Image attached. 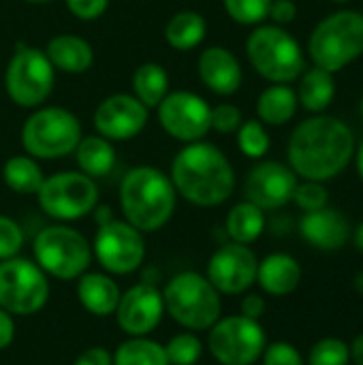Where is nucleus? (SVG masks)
Masks as SVG:
<instances>
[{
  "mask_svg": "<svg viewBox=\"0 0 363 365\" xmlns=\"http://www.w3.org/2000/svg\"><path fill=\"white\" fill-rule=\"evenodd\" d=\"M355 154V137L349 124L332 115H315L295 126L287 156L295 175L327 182L340 175Z\"/></svg>",
  "mask_w": 363,
  "mask_h": 365,
  "instance_id": "obj_1",
  "label": "nucleus"
},
{
  "mask_svg": "<svg viewBox=\"0 0 363 365\" xmlns=\"http://www.w3.org/2000/svg\"><path fill=\"white\" fill-rule=\"evenodd\" d=\"M171 182L180 197L197 207H216L235 190V171L220 148L208 141L186 143L171 160Z\"/></svg>",
  "mask_w": 363,
  "mask_h": 365,
  "instance_id": "obj_2",
  "label": "nucleus"
},
{
  "mask_svg": "<svg viewBox=\"0 0 363 365\" xmlns=\"http://www.w3.org/2000/svg\"><path fill=\"white\" fill-rule=\"evenodd\" d=\"M178 203V192L167 173L156 167L139 165L126 171L120 184V205L124 220L141 233L163 229Z\"/></svg>",
  "mask_w": 363,
  "mask_h": 365,
  "instance_id": "obj_3",
  "label": "nucleus"
},
{
  "mask_svg": "<svg viewBox=\"0 0 363 365\" xmlns=\"http://www.w3.org/2000/svg\"><path fill=\"white\" fill-rule=\"evenodd\" d=\"M315 66L338 73L363 53V13L344 9L317 24L308 41Z\"/></svg>",
  "mask_w": 363,
  "mask_h": 365,
  "instance_id": "obj_4",
  "label": "nucleus"
},
{
  "mask_svg": "<svg viewBox=\"0 0 363 365\" xmlns=\"http://www.w3.org/2000/svg\"><path fill=\"white\" fill-rule=\"evenodd\" d=\"M163 302L165 312L188 331H208L223 312L220 293L197 272L173 276L163 291Z\"/></svg>",
  "mask_w": 363,
  "mask_h": 365,
  "instance_id": "obj_5",
  "label": "nucleus"
},
{
  "mask_svg": "<svg viewBox=\"0 0 363 365\" xmlns=\"http://www.w3.org/2000/svg\"><path fill=\"white\" fill-rule=\"evenodd\" d=\"M246 53L252 68L272 83H291L306 71L300 43L276 24L255 28L246 41Z\"/></svg>",
  "mask_w": 363,
  "mask_h": 365,
  "instance_id": "obj_6",
  "label": "nucleus"
},
{
  "mask_svg": "<svg viewBox=\"0 0 363 365\" xmlns=\"http://www.w3.org/2000/svg\"><path fill=\"white\" fill-rule=\"evenodd\" d=\"M81 137L79 118L62 107H36L21 126V145L36 160L73 154Z\"/></svg>",
  "mask_w": 363,
  "mask_h": 365,
  "instance_id": "obj_7",
  "label": "nucleus"
},
{
  "mask_svg": "<svg viewBox=\"0 0 363 365\" xmlns=\"http://www.w3.org/2000/svg\"><path fill=\"white\" fill-rule=\"evenodd\" d=\"M32 250L36 265L58 280H75L92 263V246L79 231L66 225L45 227L34 237Z\"/></svg>",
  "mask_w": 363,
  "mask_h": 365,
  "instance_id": "obj_8",
  "label": "nucleus"
},
{
  "mask_svg": "<svg viewBox=\"0 0 363 365\" xmlns=\"http://www.w3.org/2000/svg\"><path fill=\"white\" fill-rule=\"evenodd\" d=\"M56 68L51 66L45 49L32 45H17L4 71V88L17 107H41L56 83Z\"/></svg>",
  "mask_w": 363,
  "mask_h": 365,
  "instance_id": "obj_9",
  "label": "nucleus"
},
{
  "mask_svg": "<svg viewBox=\"0 0 363 365\" xmlns=\"http://www.w3.org/2000/svg\"><path fill=\"white\" fill-rule=\"evenodd\" d=\"M49 299L47 274L32 261L13 257L0 263V308L13 317L36 314Z\"/></svg>",
  "mask_w": 363,
  "mask_h": 365,
  "instance_id": "obj_10",
  "label": "nucleus"
},
{
  "mask_svg": "<svg viewBox=\"0 0 363 365\" xmlns=\"http://www.w3.org/2000/svg\"><path fill=\"white\" fill-rule=\"evenodd\" d=\"M41 210L56 220H79L98 203V186L81 171H60L45 178L36 192Z\"/></svg>",
  "mask_w": 363,
  "mask_h": 365,
  "instance_id": "obj_11",
  "label": "nucleus"
},
{
  "mask_svg": "<svg viewBox=\"0 0 363 365\" xmlns=\"http://www.w3.org/2000/svg\"><path fill=\"white\" fill-rule=\"evenodd\" d=\"M267 346L259 321L237 317L218 319L210 327L208 349L220 365H255Z\"/></svg>",
  "mask_w": 363,
  "mask_h": 365,
  "instance_id": "obj_12",
  "label": "nucleus"
},
{
  "mask_svg": "<svg viewBox=\"0 0 363 365\" xmlns=\"http://www.w3.org/2000/svg\"><path fill=\"white\" fill-rule=\"evenodd\" d=\"M92 250L105 272L118 276L137 272L145 259L143 235L126 220H109L98 225Z\"/></svg>",
  "mask_w": 363,
  "mask_h": 365,
  "instance_id": "obj_13",
  "label": "nucleus"
},
{
  "mask_svg": "<svg viewBox=\"0 0 363 365\" xmlns=\"http://www.w3.org/2000/svg\"><path fill=\"white\" fill-rule=\"evenodd\" d=\"M158 122L163 130L184 143L201 141L210 130V113L212 107L205 103L203 96L188 92V90H175L169 92L160 105L156 107Z\"/></svg>",
  "mask_w": 363,
  "mask_h": 365,
  "instance_id": "obj_14",
  "label": "nucleus"
},
{
  "mask_svg": "<svg viewBox=\"0 0 363 365\" xmlns=\"http://www.w3.org/2000/svg\"><path fill=\"white\" fill-rule=\"evenodd\" d=\"M259 261L255 252L244 244H225L220 246L208 263V280L223 295L246 293L257 282Z\"/></svg>",
  "mask_w": 363,
  "mask_h": 365,
  "instance_id": "obj_15",
  "label": "nucleus"
},
{
  "mask_svg": "<svg viewBox=\"0 0 363 365\" xmlns=\"http://www.w3.org/2000/svg\"><path fill=\"white\" fill-rule=\"evenodd\" d=\"M297 184V175L289 165H282L278 160H263L246 175L244 192L246 201L255 203L263 212H272L293 201Z\"/></svg>",
  "mask_w": 363,
  "mask_h": 365,
  "instance_id": "obj_16",
  "label": "nucleus"
},
{
  "mask_svg": "<svg viewBox=\"0 0 363 365\" xmlns=\"http://www.w3.org/2000/svg\"><path fill=\"white\" fill-rule=\"evenodd\" d=\"M150 109L133 94H111L94 111V128L101 137L113 141L135 139L148 124Z\"/></svg>",
  "mask_w": 363,
  "mask_h": 365,
  "instance_id": "obj_17",
  "label": "nucleus"
},
{
  "mask_svg": "<svg viewBox=\"0 0 363 365\" xmlns=\"http://www.w3.org/2000/svg\"><path fill=\"white\" fill-rule=\"evenodd\" d=\"M116 321L124 334L131 338H141L152 334L165 314L163 291H158L150 282H139L131 287L124 295H120L116 308Z\"/></svg>",
  "mask_w": 363,
  "mask_h": 365,
  "instance_id": "obj_18",
  "label": "nucleus"
},
{
  "mask_svg": "<svg viewBox=\"0 0 363 365\" xmlns=\"http://www.w3.org/2000/svg\"><path fill=\"white\" fill-rule=\"evenodd\" d=\"M199 79L218 96H231L240 90L244 73L237 56L220 45H212L201 51L197 60Z\"/></svg>",
  "mask_w": 363,
  "mask_h": 365,
  "instance_id": "obj_19",
  "label": "nucleus"
},
{
  "mask_svg": "<svg viewBox=\"0 0 363 365\" xmlns=\"http://www.w3.org/2000/svg\"><path fill=\"white\" fill-rule=\"evenodd\" d=\"M302 237L319 250H340L351 237V225L340 210L321 207L306 212L300 222Z\"/></svg>",
  "mask_w": 363,
  "mask_h": 365,
  "instance_id": "obj_20",
  "label": "nucleus"
},
{
  "mask_svg": "<svg viewBox=\"0 0 363 365\" xmlns=\"http://www.w3.org/2000/svg\"><path fill=\"white\" fill-rule=\"evenodd\" d=\"M257 282L267 295L274 297L291 295L293 291H297L302 282V265L291 255L274 252L259 263Z\"/></svg>",
  "mask_w": 363,
  "mask_h": 365,
  "instance_id": "obj_21",
  "label": "nucleus"
},
{
  "mask_svg": "<svg viewBox=\"0 0 363 365\" xmlns=\"http://www.w3.org/2000/svg\"><path fill=\"white\" fill-rule=\"evenodd\" d=\"M45 56L49 58L53 68L71 75L86 73L94 62L92 45L77 34H56L47 41Z\"/></svg>",
  "mask_w": 363,
  "mask_h": 365,
  "instance_id": "obj_22",
  "label": "nucleus"
},
{
  "mask_svg": "<svg viewBox=\"0 0 363 365\" xmlns=\"http://www.w3.org/2000/svg\"><path fill=\"white\" fill-rule=\"evenodd\" d=\"M120 287L105 274H83L77 282L79 304L94 317H109L116 312L120 302Z\"/></svg>",
  "mask_w": 363,
  "mask_h": 365,
  "instance_id": "obj_23",
  "label": "nucleus"
},
{
  "mask_svg": "<svg viewBox=\"0 0 363 365\" xmlns=\"http://www.w3.org/2000/svg\"><path fill=\"white\" fill-rule=\"evenodd\" d=\"M297 92L287 83H274L265 88L257 98V115L263 124L282 126L297 113Z\"/></svg>",
  "mask_w": 363,
  "mask_h": 365,
  "instance_id": "obj_24",
  "label": "nucleus"
},
{
  "mask_svg": "<svg viewBox=\"0 0 363 365\" xmlns=\"http://www.w3.org/2000/svg\"><path fill=\"white\" fill-rule=\"evenodd\" d=\"M75 160L81 173L88 178H105L116 167V150L113 143L101 135L81 137L75 148Z\"/></svg>",
  "mask_w": 363,
  "mask_h": 365,
  "instance_id": "obj_25",
  "label": "nucleus"
},
{
  "mask_svg": "<svg viewBox=\"0 0 363 365\" xmlns=\"http://www.w3.org/2000/svg\"><path fill=\"white\" fill-rule=\"evenodd\" d=\"M334 96H336L334 73H329L321 66H315V68H308L302 73L297 101L302 103L304 109H308L312 113H321L332 105Z\"/></svg>",
  "mask_w": 363,
  "mask_h": 365,
  "instance_id": "obj_26",
  "label": "nucleus"
},
{
  "mask_svg": "<svg viewBox=\"0 0 363 365\" xmlns=\"http://www.w3.org/2000/svg\"><path fill=\"white\" fill-rule=\"evenodd\" d=\"M208 34L205 17L197 11H180L165 26V41L178 51L195 49Z\"/></svg>",
  "mask_w": 363,
  "mask_h": 365,
  "instance_id": "obj_27",
  "label": "nucleus"
},
{
  "mask_svg": "<svg viewBox=\"0 0 363 365\" xmlns=\"http://www.w3.org/2000/svg\"><path fill=\"white\" fill-rule=\"evenodd\" d=\"M225 229H227V235L231 237V242L248 246L263 235L265 212L250 201H242V203L233 205L231 212L227 214Z\"/></svg>",
  "mask_w": 363,
  "mask_h": 365,
  "instance_id": "obj_28",
  "label": "nucleus"
},
{
  "mask_svg": "<svg viewBox=\"0 0 363 365\" xmlns=\"http://www.w3.org/2000/svg\"><path fill=\"white\" fill-rule=\"evenodd\" d=\"M169 94V75L156 62H143L133 73V96L148 109H156Z\"/></svg>",
  "mask_w": 363,
  "mask_h": 365,
  "instance_id": "obj_29",
  "label": "nucleus"
},
{
  "mask_svg": "<svg viewBox=\"0 0 363 365\" xmlns=\"http://www.w3.org/2000/svg\"><path fill=\"white\" fill-rule=\"evenodd\" d=\"M4 184L17 195H36L45 182L43 169L32 156H11L2 169Z\"/></svg>",
  "mask_w": 363,
  "mask_h": 365,
  "instance_id": "obj_30",
  "label": "nucleus"
},
{
  "mask_svg": "<svg viewBox=\"0 0 363 365\" xmlns=\"http://www.w3.org/2000/svg\"><path fill=\"white\" fill-rule=\"evenodd\" d=\"M113 365H169L165 346L141 336L128 338L113 353Z\"/></svg>",
  "mask_w": 363,
  "mask_h": 365,
  "instance_id": "obj_31",
  "label": "nucleus"
},
{
  "mask_svg": "<svg viewBox=\"0 0 363 365\" xmlns=\"http://www.w3.org/2000/svg\"><path fill=\"white\" fill-rule=\"evenodd\" d=\"M237 133V148L248 158H263L270 150V135L261 120H246L240 124Z\"/></svg>",
  "mask_w": 363,
  "mask_h": 365,
  "instance_id": "obj_32",
  "label": "nucleus"
},
{
  "mask_svg": "<svg viewBox=\"0 0 363 365\" xmlns=\"http://www.w3.org/2000/svg\"><path fill=\"white\" fill-rule=\"evenodd\" d=\"M165 353L169 365H195L203 355V342L195 334L184 331L165 344Z\"/></svg>",
  "mask_w": 363,
  "mask_h": 365,
  "instance_id": "obj_33",
  "label": "nucleus"
},
{
  "mask_svg": "<svg viewBox=\"0 0 363 365\" xmlns=\"http://www.w3.org/2000/svg\"><path fill=\"white\" fill-rule=\"evenodd\" d=\"M351 353L349 344L340 338H323L317 344H312L308 365H349Z\"/></svg>",
  "mask_w": 363,
  "mask_h": 365,
  "instance_id": "obj_34",
  "label": "nucleus"
},
{
  "mask_svg": "<svg viewBox=\"0 0 363 365\" xmlns=\"http://www.w3.org/2000/svg\"><path fill=\"white\" fill-rule=\"evenodd\" d=\"M229 17L242 26H259L267 19L272 0H223Z\"/></svg>",
  "mask_w": 363,
  "mask_h": 365,
  "instance_id": "obj_35",
  "label": "nucleus"
},
{
  "mask_svg": "<svg viewBox=\"0 0 363 365\" xmlns=\"http://www.w3.org/2000/svg\"><path fill=\"white\" fill-rule=\"evenodd\" d=\"M293 201L300 210L304 212H317L321 207H327L329 201V192L323 186V182H312L306 180L302 184H297L295 192H293Z\"/></svg>",
  "mask_w": 363,
  "mask_h": 365,
  "instance_id": "obj_36",
  "label": "nucleus"
},
{
  "mask_svg": "<svg viewBox=\"0 0 363 365\" xmlns=\"http://www.w3.org/2000/svg\"><path fill=\"white\" fill-rule=\"evenodd\" d=\"M21 246H24L21 227L9 216H0V261L17 257Z\"/></svg>",
  "mask_w": 363,
  "mask_h": 365,
  "instance_id": "obj_37",
  "label": "nucleus"
},
{
  "mask_svg": "<svg viewBox=\"0 0 363 365\" xmlns=\"http://www.w3.org/2000/svg\"><path fill=\"white\" fill-rule=\"evenodd\" d=\"M244 122L240 107L231 105V103H220L216 107H212L210 113V126L216 133H235L240 128V124Z\"/></svg>",
  "mask_w": 363,
  "mask_h": 365,
  "instance_id": "obj_38",
  "label": "nucleus"
},
{
  "mask_svg": "<svg viewBox=\"0 0 363 365\" xmlns=\"http://www.w3.org/2000/svg\"><path fill=\"white\" fill-rule=\"evenodd\" d=\"M261 359L263 365H304L302 353L289 342H274L265 346Z\"/></svg>",
  "mask_w": 363,
  "mask_h": 365,
  "instance_id": "obj_39",
  "label": "nucleus"
},
{
  "mask_svg": "<svg viewBox=\"0 0 363 365\" xmlns=\"http://www.w3.org/2000/svg\"><path fill=\"white\" fill-rule=\"evenodd\" d=\"M64 2L66 9L81 21L98 19L109 6V0H64Z\"/></svg>",
  "mask_w": 363,
  "mask_h": 365,
  "instance_id": "obj_40",
  "label": "nucleus"
},
{
  "mask_svg": "<svg viewBox=\"0 0 363 365\" xmlns=\"http://www.w3.org/2000/svg\"><path fill=\"white\" fill-rule=\"evenodd\" d=\"M267 17H272L276 26H287V24L295 21L297 4L293 0H272Z\"/></svg>",
  "mask_w": 363,
  "mask_h": 365,
  "instance_id": "obj_41",
  "label": "nucleus"
},
{
  "mask_svg": "<svg viewBox=\"0 0 363 365\" xmlns=\"http://www.w3.org/2000/svg\"><path fill=\"white\" fill-rule=\"evenodd\" d=\"M73 365H113V355L103 346H92L86 349Z\"/></svg>",
  "mask_w": 363,
  "mask_h": 365,
  "instance_id": "obj_42",
  "label": "nucleus"
},
{
  "mask_svg": "<svg viewBox=\"0 0 363 365\" xmlns=\"http://www.w3.org/2000/svg\"><path fill=\"white\" fill-rule=\"evenodd\" d=\"M265 299L261 297V295H257V293H250V295H246L244 299H242V304H240V310H242V317H246V319H252V321H259L263 314H265Z\"/></svg>",
  "mask_w": 363,
  "mask_h": 365,
  "instance_id": "obj_43",
  "label": "nucleus"
},
{
  "mask_svg": "<svg viewBox=\"0 0 363 365\" xmlns=\"http://www.w3.org/2000/svg\"><path fill=\"white\" fill-rule=\"evenodd\" d=\"M15 340V321L13 314L0 308V351L9 349Z\"/></svg>",
  "mask_w": 363,
  "mask_h": 365,
  "instance_id": "obj_44",
  "label": "nucleus"
},
{
  "mask_svg": "<svg viewBox=\"0 0 363 365\" xmlns=\"http://www.w3.org/2000/svg\"><path fill=\"white\" fill-rule=\"evenodd\" d=\"M351 361L355 365H363V334H359L351 344H349Z\"/></svg>",
  "mask_w": 363,
  "mask_h": 365,
  "instance_id": "obj_45",
  "label": "nucleus"
},
{
  "mask_svg": "<svg viewBox=\"0 0 363 365\" xmlns=\"http://www.w3.org/2000/svg\"><path fill=\"white\" fill-rule=\"evenodd\" d=\"M96 220H98V225H105V222L113 220V218H111V210H109V207H98Z\"/></svg>",
  "mask_w": 363,
  "mask_h": 365,
  "instance_id": "obj_46",
  "label": "nucleus"
},
{
  "mask_svg": "<svg viewBox=\"0 0 363 365\" xmlns=\"http://www.w3.org/2000/svg\"><path fill=\"white\" fill-rule=\"evenodd\" d=\"M355 165H357V173H359V178H362V182H363V141L359 143V148H357V154H355Z\"/></svg>",
  "mask_w": 363,
  "mask_h": 365,
  "instance_id": "obj_47",
  "label": "nucleus"
},
{
  "mask_svg": "<svg viewBox=\"0 0 363 365\" xmlns=\"http://www.w3.org/2000/svg\"><path fill=\"white\" fill-rule=\"evenodd\" d=\"M353 242H355V246H357V250L363 252V222L355 229V235H353Z\"/></svg>",
  "mask_w": 363,
  "mask_h": 365,
  "instance_id": "obj_48",
  "label": "nucleus"
},
{
  "mask_svg": "<svg viewBox=\"0 0 363 365\" xmlns=\"http://www.w3.org/2000/svg\"><path fill=\"white\" fill-rule=\"evenodd\" d=\"M353 287H355V291L359 293L363 297V272H359L357 276H355V280H353Z\"/></svg>",
  "mask_w": 363,
  "mask_h": 365,
  "instance_id": "obj_49",
  "label": "nucleus"
},
{
  "mask_svg": "<svg viewBox=\"0 0 363 365\" xmlns=\"http://www.w3.org/2000/svg\"><path fill=\"white\" fill-rule=\"evenodd\" d=\"M26 2H30V4H47L51 0H26Z\"/></svg>",
  "mask_w": 363,
  "mask_h": 365,
  "instance_id": "obj_50",
  "label": "nucleus"
},
{
  "mask_svg": "<svg viewBox=\"0 0 363 365\" xmlns=\"http://www.w3.org/2000/svg\"><path fill=\"white\" fill-rule=\"evenodd\" d=\"M332 2H338V4H344V2H351V0H332Z\"/></svg>",
  "mask_w": 363,
  "mask_h": 365,
  "instance_id": "obj_51",
  "label": "nucleus"
},
{
  "mask_svg": "<svg viewBox=\"0 0 363 365\" xmlns=\"http://www.w3.org/2000/svg\"><path fill=\"white\" fill-rule=\"evenodd\" d=\"M362 113H363V98H362Z\"/></svg>",
  "mask_w": 363,
  "mask_h": 365,
  "instance_id": "obj_52",
  "label": "nucleus"
}]
</instances>
